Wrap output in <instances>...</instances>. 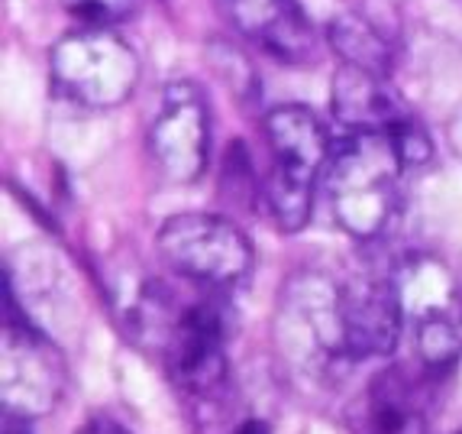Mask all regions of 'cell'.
<instances>
[{"mask_svg":"<svg viewBox=\"0 0 462 434\" xmlns=\"http://www.w3.org/2000/svg\"><path fill=\"white\" fill-rule=\"evenodd\" d=\"M330 98H333V114H337V120L349 133L353 130L392 133L411 120L398 91L388 85V71L343 62L337 69V75H333Z\"/></svg>","mask_w":462,"mask_h":434,"instance_id":"cell-11","label":"cell"},{"mask_svg":"<svg viewBox=\"0 0 462 434\" xmlns=\"http://www.w3.org/2000/svg\"><path fill=\"white\" fill-rule=\"evenodd\" d=\"M330 46L339 52V59L349 65H363V69H375V71H388V42L378 36V30L363 20V16H339L333 20L330 30Z\"/></svg>","mask_w":462,"mask_h":434,"instance_id":"cell-13","label":"cell"},{"mask_svg":"<svg viewBox=\"0 0 462 434\" xmlns=\"http://www.w3.org/2000/svg\"><path fill=\"white\" fill-rule=\"evenodd\" d=\"M233 434H269V425L259 421V419H249V421H243Z\"/></svg>","mask_w":462,"mask_h":434,"instance_id":"cell-16","label":"cell"},{"mask_svg":"<svg viewBox=\"0 0 462 434\" xmlns=\"http://www.w3.org/2000/svg\"><path fill=\"white\" fill-rule=\"evenodd\" d=\"M269 143V172L263 182V198L278 231L294 233L308 224L314 208L317 182L330 163V140L314 110L300 104H282L265 117Z\"/></svg>","mask_w":462,"mask_h":434,"instance_id":"cell-2","label":"cell"},{"mask_svg":"<svg viewBox=\"0 0 462 434\" xmlns=\"http://www.w3.org/2000/svg\"><path fill=\"white\" fill-rule=\"evenodd\" d=\"M339 321L349 363L388 357L404 337L398 292L392 279H353L339 286Z\"/></svg>","mask_w":462,"mask_h":434,"instance_id":"cell-9","label":"cell"},{"mask_svg":"<svg viewBox=\"0 0 462 434\" xmlns=\"http://www.w3.org/2000/svg\"><path fill=\"white\" fill-rule=\"evenodd\" d=\"M356 434H427V405L417 380L401 366H388L359 396L353 409Z\"/></svg>","mask_w":462,"mask_h":434,"instance_id":"cell-12","label":"cell"},{"mask_svg":"<svg viewBox=\"0 0 462 434\" xmlns=\"http://www.w3.org/2000/svg\"><path fill=\"white\" fill-rule=\"evenodd\" d=\"M139 0H62L81 26H116L136 10Z\"/></svg>","mask_w":462,"mask_h":434,"instance_id":"cell-14","label":"cell"},{"mask_svg":"<svg viewBox=\"0 0 462 434\" xmlns=\"http://www.w3.org/2000/svg\"><path fill=\"white\" fill-rule=\"evenodd\" d=\"M404 334L424 370H449L462 357V279L437 253H414L392 276Z\"/></svg>","mask_w":462,"mask_h":434,"instance_id":"cell-3","label":"cell"},{"mask_svg":"<svg viewBox=\"0 0 462 434\" xmlns=\"http://www.w3.org/2000/svg\"><path fill=\"white\" fill-rule=\"evenodd\" d=\"M75 434H133V431L126 425H120L116 419H107V415H94V419H88Z\"/></svg>","mask_w":462,"mask_h":434,"instance_id":"cell-15","label":"cell"},{"mask_svg":"<svg viewBox=\"0 0 462 434\" xmlns=\"http://www.w3.org/2000/svg\"><path fill=\"white\" fill-rule=\"evenodd\" d=\"M155 250L171 272L200 288H236L255 263L253 241L220 214H175L155 233Z\"/></svg>","mask_w":462,"mask_h":434,"instance_id":"cell-5","label":"cell"},{"mask_svg":"<svg viewBox=\"0 0 462 434\" xmlns=\"http://www.w3.org/2000/svg\"><path fill=\"white\" fill-rule=\"evenodd\" d=\"M275 341L285 360L298 370L327 376L346 360L343 321H339V286L320 272L291 276L282 288L275 311Z\"/></svg>","mask_w":462,"mask_h":434,"instance_id":"cell-6","label":"cell"},{"mask_svg":"<svg viewBox=\"0 0 462 434\" xmlns=\"http://www.w3.org/2000/svg\"><path fill=\"white\" fill-rule=\"evenodd\" d=\"M136 52L110 26H81L55 42L52 85L78 108H120L136 91Z\"/></svg>","mask_w":462,"mask_h":434,"instance_id":"cell-4","label":"cell"},{"mask_svg":"<svg viewBox=\"0 0 462 434\" xmlns=\"http://www.w3.org/2000/svg\"><path fill=\"white\" fill-rule=\"evenodd\" d=\"M149 156L171 185H191L204 175L210 156V110L194 81L165 85L149 127Z\"/></svg>","mask_w":462,"mask_h":434,"instance_id":"cell-7","label":"cell"},{"mask_svg":"<svg viewBox=\"0 0 462 434\" xmlns=\"http://www.w3.org/2000/svg\"><path fill=\"white\" fill-rule=\"evenodd\" d=\"M408 163L392 133L353 130L330 153L324 192L330 214L349 237L372 241L392 224Z\"/></svg>","mask_w":462,"mask_h":434,"instance_id":"cell-1","label":"cell"},{"mask_svg":"<svg viewBox=\"0 0 462 434\" xmlns=\"http://www.w3.org/2000/svg\"><path fill=\"white\" fill-rule=\"evenodd\" d=\"M62 386L65 366L59 350L14 298V321H4V405L16 415L39 419L55 409Z\"/></svg>","mask_w":462,"mask_h":434,"instance_id":"cell-8","label":"cell"},{"mask_svg":"<svg viewBox=\"0 0 462 434\" xmlns=\"http://www.w3.org/2000/svg\"><path fill=\"white\" fill-rule=\"evenodd\" d=\"M224 16L249 42L275 59L304 62L314 52V33L300 14L298 0H217Z\"/></svg>","mask_w":462,"mask_h":434,"instance_id":"cell-10","label":"cell"}]
</instances>
